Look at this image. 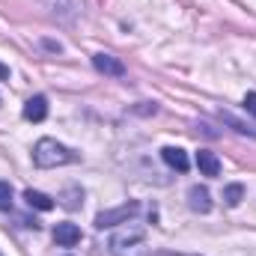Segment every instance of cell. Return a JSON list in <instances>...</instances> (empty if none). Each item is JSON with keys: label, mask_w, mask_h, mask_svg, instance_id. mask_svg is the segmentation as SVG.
<instances>
[{"label": "cell", "mask_w": 256, "mask_h": 256, "mask_svg": "<svg viewBox=\"0 0 256 256\" xmlns=\"http://www.w3.org/2000/svg\"><path fill=\"white\" fill-rule=\"evenodd\" d=\"M72 161H78V155H74L68 146L57 143L54 137H42V140H36V146H33V164L42 167V170L63 167V164H72Z\"/></svg>", "instance_id": "cell-1"}, {"label": "cell", "mask_w": 256, "mask_h": 256, "mask_svg": "<svg viewBox=\"0 0 256 256\" xmlns=\"http://www.w3.org/2000/svg\"><path fill=\"white\" fill-rule=\"evenodd\" d=\"M140 212V202H126V206H120V208H108V212H98L96 214V226L98 230H108V226H116V224H128L134 214Z\"/></svg>", "instance_id": "cell-2"}, {"label": "cell", "mask_w": 256, "mask_h": 256, "mask_svg": "<svg viewBox=\"0 0 256 256\" xmlns=\"http://www.w3.org/2000/svg\"><path fill=\"white\" fill-rule=\"evenodd\" d=\"M146 238V230L143 226H122L120 232H114V238H110V250L116 256H126L131 248H137L140 242Z\"/></svg>", "instance_id": "cell-3"}, {"label": "cell", "mask_w": 256, "mask_h": 256, "mask_svg": "<svg viewBox=\"0 0 256 256\" xmlns=\"http://www.w3.org/2000/svg\"><path fill=\"white\" fill-rule=\"evenodd\" d=\"M42 3L51 9V15H57L63 21H74L84 15V0H42Z\"/></svg>", "instance_id": "cell-4"}, {"label": "cell", "mask_w": 256, "mask_h": 256, "mask_svg": "<svg viewBox=\"0 0 256 256\" xmlns=\"http://www.w3.org/2000/svg\"><path fill=\"white\" fill-rule=\"evenodd\" d=\"M92 68L98 74H108V78H126V66L120 57H110V54H96L92 57Z\"/></svg>", "instance_id": "cell-5"}, {"label": "cell", "mask_w": 256, "mask_h": 256, "mask_svg": "<svg viewBox=\"0 0 256 256\" xmlns=\"http://www.w3.org/2000/svg\"><path fill=\"white\" fill-rule=\"evenodd\" d=\"M45 116H48V98H45V96L27 98V104H24V120H27V122H42Z\"/></svg>", "instance_id": "cell-6"}, {"label": "cell", "mask_w": 256, "mask_h": 256, "mask_svg": "<svg viewBox=\"0 0 256 256\" xmlns=\"http://www.w3.org/2000/svg\"><path fill=\"white\" fill-rule=\"evenodd\" d=\"M161 158H164L167 167H173V170H179V173H185V170L191 167L185 149H179V146H164V149H161Z\"/></svg>", "instance_id": "cell-7"}, {"label": "cell", "mask_w": 256, "mask_h": 256, "mask_svg": "<svg viewBox=\"0 0 256 256\" xmlns=\"http://www.w3.org/2000/svg\"><path fill=\"white\" fill-rule=\"evenodd\" d=\"M196 167H200V173L208 176V179L220 176V161H218V155L208 152V149H200V152H196Z\"/></svg>", "instance_id": "cell-8"}, {"label": "cell", "mask_w": 256, "mask_h": 256, "mask_svg": "<svg viewBox=\"0 0 256 256\" xmlns=\"http://www.w3.org/2000/svg\"><path fill=\"white\" fill-rule=\"evenodd\" d=\"M54 242L63 244V248H74V244L80 242L78 224H57V226H54Z\"/></svg>", "instance_id": "cell-9"}, {"label": "cell", "mask_w": 256, "mask_h": 256, "mask_svg": "<svg viewBox=\"0 0 256 256\" xmlns=\"http://www.w3.org/2000/svg\"><path fill=\"white\" fill-rule=\"evenodd\" d=\"M188 206H191L194 212L206 214V212H212V196H208V191L202 185H194L191 191H188Z\"/></svg>", "instance_id": "cell-10"}, {"label": "cell", "mask_w": 256, "mask_h": 256, "mask_svg": "<svg viewBox=\"0 0 256 256\" xmlns=\"http://www.w3.org/2000/svg\"><path fill=\"white\" fill-rule=\"evenodd\" d=\"M24 200H27V206L30 208H39V212H51L54 208V200L48 196V194H42V191H24Z\"/></svg>", "instance_id": "cell-11"}, {"label": "cell", "mask_w": 256, "mask_h": 256, "mask_svg": "<svg viewBox=\"0 0 256 256\" xmlns=\"http://www.w3.org/2000/svg\"><path fill=\"white\" fill-rule=\"evenodd\" d=\"M220 120L232 128L236 134H248V137H254V140H256V128L254 126H248V122H242V120H236L232 114H224V110H220Z\"/></svg>", "instance_id": "cell-12"}, {"label": "cell", "mask_w": 256, "mask_h": 256, "mask_svg": "<svg viewBox=\"0 0 256 256\" xmlns=\"http://www.w3.org/2000/svg\"><path fill=\"white\" fill-rule=\"evenodd\" d=\"M242 200H244V185L232 182V185H226V188H224V202H226L230 208H236Z\"/></svg>", "instance_id": "cell-13"}, {"label": "cell", "mask_w": 256, "mask_h": 256, "mask_svg": "<svg viewBox=\"0 0 256 256\" xmlns=\"http://www.w3.org/2000/svg\"><path fill=\"white\" fill-rule=\"evenodd\" d=\"M12 208V188L9 182H0V212H9Z\"/></svg>", "instance_id": "cell-14"}, {"label": "cell", "mask_w": 256, "mask_h": 256, "mask_svg": "<svg viewBox=\"0 0 256 256\" xmlns=\"http://www.w3.org/2000/svg\"><path fill=\"white\" fill-rule=\"evenodd\" d=\"M244 110H248L250 116H256V92H248V96H244Z\"/></svg>", "instance_id": "cell-15"}, {"label": "cell", "mask_w": 256, "mask_h": 256, "mask_svg": "<svg viewBox=\"0 0 256 256\" xmlns=\"http://www.w3.org/2000/svg\"><path fill=\"white\" fill-rule=\"evenodd\" d=\"M42 45H45L48 51H54V54H60V51H63V45H60V42H54V39H42Z\"/></svg>", "instance_id": "cell-16"}, {"label": "cell", "mask_w": 256, "mask_h": 256, "mask_svg": "<svg viewBox=\"0 0 256 256\" xmlns=\"http://www.w3.org/2000/svg\"><path fill=\"white\" fill-rule=\"evenodd\" d=\"M0 80H9V68L0 63Z\"/></svg>", "instance_id": "cell-17"}, {"label": "cell", "mask_w": 256, "mask_h": 256, "mask_svg": "<svg viewBox=\"0 0 256 256\" xmlns=\"http://www.w3.org/2000/svg\"><path fill=\"white\" fill-rule=\"evenodd\" d=\"M0 256H3V254H0Z\"/></svg>", "instance_id": "cell-18"}]
</instances>
